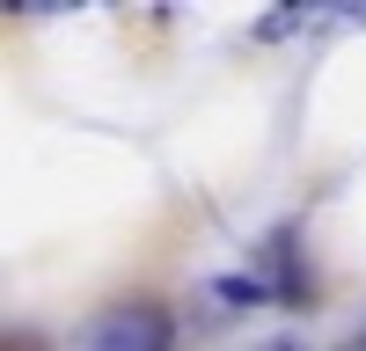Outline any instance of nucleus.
I'll list each match as a JSON object with an SVG mask.
<instances>
[{
	"label": "nucleus",
	"mask_w": 366,
	"mask_h": 351,
	"mask_svg": "<svg viewBox=\"0 0 366 351\" xmlns=\"http://www.w3.org/2000/svg\"><path fill=\"white\" fill-rule=\"evenodd\" d=\"M74 351H169V315H162L154 300L103 307V315L74 337Z\"/></svg>",
	"instance_id": "obj_1"
},
{
	"label": "nucleus",
	"mask_w": 366,
	"mask_h": 351,
	"mask_svg": "<svg viewBox=\"0 0 366 351\" xmlns=\"http://www.w3.org/2000/svg\"><path fill=\"white\" fill-rule=\"evenodd\" d=\"M8 351H37V337H22V344H15V337H8Z\"/></svg>",
	"instance_id": "obj_2"
}]
</instances>
